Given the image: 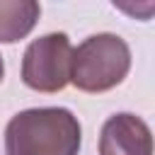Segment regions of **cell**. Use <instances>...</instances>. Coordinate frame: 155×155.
<instances>
[{"instance_id":"5","label":"cell","mask_w":155,"mask_h":155,"mask_svg":"<svg viewBox=\"0 0 155 155\" xmlns=\"http://www.w3.org/2000/svg\"><path fill=\"white\" fill-rule=\"evenodd\" d=\"M41 7L34 0H0V44L24 39L39 22Z\"/></svg>"},{"instance_id":"2","label":"cell","mask_w":155,"mask_h":155,"mask_svg":"<svg viewBox=\"0 0 155 155\" xmlns=\"http://www.w3.org/2000/svg\"><path fill=\"white\" fill-rule=\"evenodd\" d=\"M131 70V48L119 34H92L73 51L70 82L90 94L107 92L124 82Z\"/></svg>"},{"instance_id":"4","label":"cell","mask_w":155,"mask_h":155,"mask_svg":"<svg viewBox=\"0 0 155 155\" xmlns=\"http://www.w3.org/2000/svg\"><path fill=\"white\" fill-rule=\"evenodd\" d=\"M155 140L150 126L131 114L119 111L109 116L99 131V155H153Z\"/></svg>"},{"instance_id":"6","label":"cell","mask_w":155,"mask_h":155,"mask_svg":"<svg viewBox=\"0 0 155 155\" xmlns=\"http://www.w3.org/2000/svg\"><path fill=\"white\" fill-rule=\"evenodd\" d=\"M2 78H5V63H2V56H0V82H2Z\"/></svg>"},{"instance_id":"1","label":"cell","mask_w":155,"mask_h":155,"mask_svg":"<svg viewBox=\"0 0 155 155\" xmlns=\"http://www.w3.org/2000/svg\"><path fill=\"white\" fill-rule=\"evenodd\" d=\"M80 143V121L63 107L24 109L5 126V155H78Z\"/></svg>"},{"instance_id":"3","label":"cell","mask_w":155,"mask_h":155,"mask_svg":"<svg viewBox=\"0 0 155 155\" xmlns=\"http://www.w3.org/2000/svg\"><path fill=\"white\" fill-rule=\"evenodd\" d=\"M73 51L75 48L63 31L34 39L22 56V82L36 92H61L70 82Z\"/></svg>"}]
</instances>
